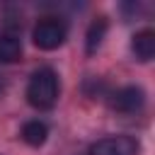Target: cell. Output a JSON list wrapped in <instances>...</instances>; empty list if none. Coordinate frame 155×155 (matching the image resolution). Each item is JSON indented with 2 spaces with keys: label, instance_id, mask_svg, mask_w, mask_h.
Masks as SVG:
<instances>
[{
  "label": "cell",
  "instance_id": "cell-1",
  "mask_svg": "<svg viewBox=\"0 0 155 155\" xmlns=\"http://www.w3.org/2000/svg\"><path fill=\"white\" fill-rule=\"evenodd\" d=\"M58 75L53 68H39L27 82V102L34 109H51L58 102Z\"/></svg>",
  "mask_w": 155,
  "mask_h": 155
},
{
  "label": "cell",
  "instance_id": "cell-2",
  "mask_svg": "<svg viewBox=\"0 0 155 155\" xmlns=\"http://www.w3.org/2000/svg\"><path fill=\"white\" fill-rule=\"evenodd\" d=\"M68 36V27L58 19V17H44L36 22L34 31H31V39H34V46H39L41 51H53L58 48Z\"/></svg>",
  "mask_w": 155,
  "mask_h": 155
},
{
  "label": "cell",
  "instance_id": "cell-3",
  "mask_svg": "<svg viewBox=\"0 0 155 155\" xmlns=\"http://www.w3.org/2000/svg\"><path fill=\"white\" fill-rule=\"evenodd\" d=\"M140 143L133 136H109L90 145L87 155H138Z\"/></svg>",
  "mask_w": 155,
  "mask_h": 155
},
{
  "label": "cell",
  "instance_id": "cell-4",
  "mask_svg": "<svg viewBox=\"0 0 155 155\" xmlns=\"http://www.w3.org/2000/svg\"><path fill=\"white\" fill-rule=\"evenodd\" d=\"M143 104H145V92L136 85L121 87L111 94V109L119 114H136L143 109Z\"/></svg>",
  "mask_w": 155,
  "mask_h": 155
},
{
  "label": "cell",
  "instance_id": "cell-5",
  "mask_svg": "<svg viewBox=\"0 0 155 155\" xmlns=\"http://www.w3.org/2000/svg\"><path fill=\"white\" fill-rule=\"evenodd\" d=\"M131 51H133V56H136L140 63L153 61V56H155V31H153V29H143V31L133 34V39H131Z\"/></svg>",
  "mask_w": 155,
  "mask_h": 155
},
{
  "label": "cell",
  "instance_id": "cell-6",
  "mask_svg": "<svg viewBox=\"0 0 155 155\" xmlns=\"http://www.w3.org/2000/svg\"><path fill=\"white\" fill-rule=\"evenodd\" d=\"M107 34V17H94L87 27V34H85V51L92 56L99 46H102V39Z\"/></svg>",
  "mask_w": 155,
  "mask_h": 155
},
{
  "label": "cell",
  "instance_id": "cell-7",
  "mask_svg": "<svg viewBox=\"0 0 155 155\" xmlns=\"http://www.w3.org/2000/svg\"><path fill=\"white\" fill-rule=\"evenodd\" d=\"M46 138H48V128H46V124H44V121H39V119L27 121V124L22 126V140H24L27 145L39 148V145H44V143H46Z\"/></svg>",
  "mask_w": 155,
  "mask_h": 155
},
{
  "label": "cell",
  "instance_id": "cell-8",
  "mask_svg": "<svg viewBox=\"0 0 155 155\" xmlns=\"http://www.w3.org/2000/svg\"><path fill=\"white\" fill-rule=\"evenodd\" d=\"M22 58V41L15 34H0V63H17Z\"/></svg>",
  "mask_w": 155,
  "mask_h": 155
}]
</instances>
